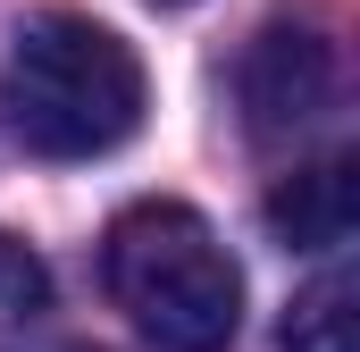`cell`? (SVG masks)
I'll return each instance as SVG.
<instances>
[{
  "label": "cell",
  "mask_w": 360,
  "mask_h": 352,
  "mask_svg": "<svg viewBox=\"0 0 360 352\" xmlns=\"http://www.w3.org/2000/svg\"><path fill=\"white\" fill-rule=\"evenodd\" d=\"M0 109L25 151L42 160H101L143 126V59L76 8L25 17L0 68Z\"/></svg>",
  "instance_id": "1"
},
{
  "label": "cell",
  "mask_w": 360,
  "mask_h": 352,
  "mask_svg": "<svg viewBox=\"0 0 360 352\" xmlns=\"http://www.w3.org/2000/svg\"><path fill=\"white\" fill-rule=\"evenodd\" d=\"M101 285L160 352H226L243 327V268L184 201L117 210L101 235Z\"/></svg>",
  "instance_id": "2"
},
{
  "label": "cell",
  "mask_w": 360,
  "mask_h": 352,
  "mask_svg": "<svg viewBox=\"0 0 360 352\" xmlns=\"http://www.w3.org/2000/svg\"><path fill=\"white\" fill-rule=\"evenodd\" d=\"M243 126L260 134V143H293V134H310L327 109H335V51H327V34H310V25H269L252 51H243Z\"/></svg>",
  "instance_id": "3"
},
{
  "label": "cell",
  "mask_w": 360,
  "mask_h": 352,
  "mask_svg": "<svg viewBox=\"0 0 360 352\" xmlns=\"http://www.w3.org/2000/svg\"><path fill=\"white\" fill-rule=\"evenodd\" d=\"M269 235L285 252H344L352 244V218H360V193H352V160H310V168L276 176V193L260 201Z\"/></svg>",
  "instance_id": "4"
},
{
  "label": "cell",
  "mask_w": 360,
  "mask_h": 352,
  "mask_svg": "<svg viewBox=\"0 0 360 352\" xmlns=\"http://www.w3.org/2000/svg\"><path fill=\"white\" fill-rule=\"evenodd\" d=\"M352 277L335 268V277H319V285H302L293 294V310H285V352H360V327H352Z\"/></svg>",
  "instance_id": "5"
},
{
  "label": "cell",
  "mask_w": 360,
  "mask_h": 352,
  "mask_svg": "<svg viewBox=\"0 0 360 352\" xmlns=\"http://www.w3.org/2000/svg\"><path fill=\"white\" fill-rule=\"evenodd\" d=\"M51 310V268L34 244H17V235H0V336L8 327H34Z\"/></svg>",
  "instance_id": "6"
}]
</instances>
